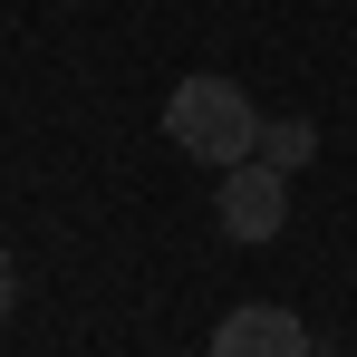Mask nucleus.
Instances as JSON below:
<instances>
[{"label":"nucleus","instance_id":"nucleus-1","mask_svg":"<svg viewBox=\"0 0 357 357\" xmlns=\"http://www.w3.org/2000/svg\"><path fill=\"white\" fill-rule=\"evenodd\" d=\"M165 135H174V155L232 174V165L261 155V107L241 97L232 77H174V97H165Z\"/></svg>","mask_w":357,"mask_h":357},{"label":"nucleus","instance_id":"nucleus-2","mask_svg":"<svg viewBox=\"0 0 357 357\" xmlns=\"http://www.w3.org/2000/svg\"><path fill=\"white\" fill-rule=\"evenodd\" d=\"M213 213H222V232H232V241H280V222H290V174L251 155V165L222 174V203H213Z\"/></svg>","mask_w":357,"mask_h":357},{"label":"nucleus","instance_id":"nucleus-3","mask_svg":"<svg viewBox=\"0 0 357 357\" xmlns=\"http://www.w3.org/2000/svg\"><path fill=\"white\" fill-rule=\"evenodd\" d=\"M213 357H309V328H299L290 309L251 299V309H232V319L213 328Z\"/></svg>","mask_w":357,"mask_h":357},{"label":"nucleus","instance_id":"nucleus-4","mask_svg":"<svg viewBox=\"0 0 357 357\" xmlns=\"http://www.w3.org/2000/svg\"><path fill=\"white\" fill-rule=\"evenodd\" d=\"M319 155V135H309V116H280V126H261V165H280V174H299Z\"/></svg>","mask_w":357,"mask_h":357},{"label":"nucleus","instance_id":"nucleus-5","mask_svg":"<svg viewBox=\"0 0 357 357\" xmlns=\"http://www.w3.org/2000/svg\"><path fill=\"white\" fill-rule=\"evenodd\" d=\"M10 290H20V280H10V251H0V319H10Z\"/></svg>","mask_w":357,"mask_h":357}]
</instances>
